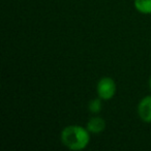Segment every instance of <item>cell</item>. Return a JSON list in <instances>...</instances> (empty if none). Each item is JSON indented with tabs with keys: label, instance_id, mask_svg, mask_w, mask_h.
Here are the masks:
<instances>
[{
	"label": "cell",
	"instance_id": "obj_1",
	"mask_svg": "<svg viewBox=\"0 0 151 151\" xmlns=\"http://www.w3.org/2000/svg\"><path fill=\"white\" fill-rule=\"evenodd\" d=\"M61 142L66 148L73 151L85 149L90 142V132L87 128L78 124L64 127L60 134Z\"/></svg>",
	"mask_w": 151,
	"mask_h": 151
},
{
	"label": "cell",
	"instance_id": "obj_2",
	"mask_svg": "<svg viewBox=\"0 0 151 151\" xmlns=\"http://www.w3.org/2000/svg\"><path fill=\"white\" fill-rule=\"evenodd\" d=\"M116 90H117V87H116L115 81L110 77H104L97 82V96L101 97L103 101H109V99H113Z\"/></svg>",
	"mask_w": 151,
	"mask_h": 151
},
{
	"label": "cell",
	"instance_id": "obj_3",
	"mask_svg": "<svg viewBox=\"0 0 151 151\" xmlns=\"http://www.w3.org/2000/svg\"><path fill=\"white\" fill-rule=\"evenodd\" d=\"M138 115L141 120L151 123V95L143 97L138 105Z\"/></svg>",
	"mask_w": 151,
	"mask_h": 151
},
{
	"label": "cell",
	"instance_id": "obj_4",
	"mask_svg": "<svg viewBox=\"0 0 151 151\" xmlns=\"http://www.w3.org/2000/svg\"><path fill=\"white\" fill-rule=\"evenodd\" d=\"M86 128L89 130L90 134H99L103 132L106 128V121L101 117H92L87 122Z\"/></svg>",
	"mask_w": 151,
	"mask_h": 151
},
{
	"label": "cell",
	"instance_id": "obj_5",
	"mask_svg": "<svg viewBox=\"0 0 151 151\" xmlns=\"http://www.w3.org/2000/svg\"><path fill=\"white\" fill-rule=\"evenodd\" d=\"M136 9L143 15H151V0H134Z\"/></svg>",
	"mask_w": 151,
	"mask_h": 151
},
{
	"label": "cell",
	"instance_id": "obj_6",
	"mask_svg": "<svg viewBox=\"0 0 151 151\" xmlns=\"http://www.w3.org/2000/svg\"><path fill=\"white\" fill-rule=\"evenodd\" d=\"M101 101H103V99H101V97H97V99H92V101H89V105H88L89 111L93 114L99 113V112L101 111V107H103Z\"/></svg>",
	"mask_w": 151,
	"mask_h": 151
},
{
	"label": "cell",
	"instance_id": "obj_7",
	"mask_svg": "<svg viewBox=\"0 0 151 151\" xmlns=\"http://www.w3.org/2000/svg\"><path fill=\"white\" fill-rule=\"evenodd\" d=\"M149 87H150V89H151V78H150V80H149Z\"/></svg>",
	"mask_w": 151,
	"mask_h": 151
}]
</instances>
